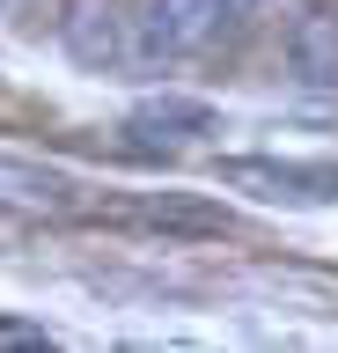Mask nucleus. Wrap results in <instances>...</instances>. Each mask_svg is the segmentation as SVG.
I'll list each match as a JSON object with an SVG mask.
<instances>
[{
	"mask_svg": "<svg viewBox=\"0 0 338 353\" xmlns=\"http://www.w3.org/2000/svg\"><path fill=\"white\" fill-rule=\"evenodd\" d=\"M228 192H250L265 206H331L338 199V162H279V154H228L213 162Z\"/></svg>",
	"mask_w": 338,
	"mask_h": 353,
	"instance_id": "f257e3e1",
	"label": "nucleus"
},
{
	"mask_svg": "<svg viewBox=\"0 0 338 353\" xmlns=\"http://www.w3.org/2000/svg\"><path fill=\"white\" fill-rule=\"evenodd\" d=\"M228 22V0H147L133 22V52L147 66H169V59H191L221 37Z\"/></svg>",
	"mask_w": 338,
	"mask_h": 353,
	"instance_id": "f03ea898",
	"label": "nucleus"
},
{
	"mask_svg": "<svg viewBox=\"0 0 338 353\" xmlns=\"http://www.w3.org/2000/svg\"><path fill=\"white\" fill-rule=\"evenodd\" d=\"M199 132H213V103H199V96H147V103L125 118V140H133L140 154H177L184 140H199Z\"/></svg>",
	"mask_w": 338,
	"mask_h": 353,
	"instance_id": "7ed1b4c3",
	"label": "nucleus"
},
{
	"mask_svg": "<svg viewBox=\"0 0 338 353\" xmlns=\"http://www.w3.org/2000/svg\"><path fill=\"white\" fill-rule=\"evenodd\" d=\"M74 192H81V184H74L67 170L0 148V206H15V214H81V199H74Z\"/></svg>",
	"mask_w": 338,
	"mask_h": 353,
	"instance_id": "20e7f679",
	"label": "nucleus"
},
{
	"mask_svg": "<svg viewBox=\"0 0 338 353\" xmlns=\"http://www.w3.org/2000/svg\"><path fill=\"white\" fill-rule=\"evenodd\" d=\"M287 74L302 88H338V8H302L287 22Z\"/></svg>",
	"mask_w": 338,
	"mask_h": 353,
	"instance_id": "39448f33",
	"label": "nucleus"
},
{
	"mask_svg": "<svg viewBox=\"0 0 338 353\" xmlns=\"http://www.w3.org/2000/svg\"><path fill=\"white\" fill-rule=\"evenodd\" d=\"M111 221L133 228H177V236H228L221 206H191V199H140V206H111Z\"/></svg>",
	"mask_w": 338,
	"mask_h": 353,
	"instance_id": "423d86ee",
	"label": "nucleus"
},
{
	"mask_svg": "<svg viewBox=\"0 0 338 353\" xmlns=\"http://www.w3.org/2000/svg\"><path fill=\"white\" fill-rule=\"evenodd\" d=\"M67 44H74V59H89V66L118 59V22H111V8L81 0V8L67 15Z\"/></svg>",
	"mask_w": 338,
	"mask_h": 353,
	"instance_id": "0eeeda50",
	"label": "nucleus"
},
{
	"mask_svg": "<svg viewBox=\"0 0 338 353\" xmlns=\"http://www.w3.org/2000/svg\"><path fill=\"white\" fill-rule=\"evenodd\" d=\"M15 339H45L37 324H0V346H15Z\"/></svg>",
	"mask_w": 338,
	"mask_h": 353,
	"instance_id": "6e6552de",
	"label": "nucleus"
},
{
	"mask_svg": "<svg viewBox=\"0 0 338 353\" xmlns=\"http://www.w3.org/2000/svg\"><path fill=\"white\" fill-rule=\"evenodd\" d=\"M0 8H15V0H0Z\"/></svg>",
	"mask_w": 338,
	"mask_h": 353,
	"instance_id": "1a4fd4ad",
	"label": "nucleus"
}]
</instances>
